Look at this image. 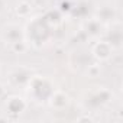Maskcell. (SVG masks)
I'll return each instance as SVG.
<instances>
[{
	"label": "cell",
	"mask_w": 123,
	"mask_h": 123,
	"mask_svg": "<svg viewBox=\"0 0 123 123\" xmlns=\"http://www.w3.org/2000/svg\"><path fill=\"white\" fill-rule=\"evenodd\" d=\"M3 35H5V38H7V36L13 35V32H12V29H6V31L3 32ZM19 36H20V32H16V36L10 39V43H16V42H19Z\"/></svg>",
	"instance_id": "1"
}]
</instances>
